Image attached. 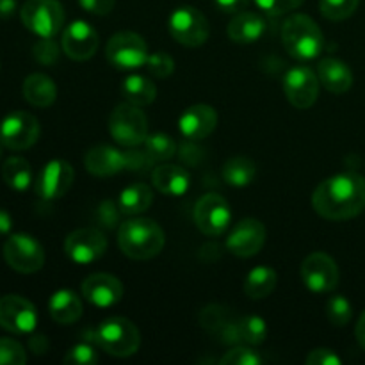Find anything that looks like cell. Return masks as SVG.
I'll use <instances>...</instances> for the list:
<instances>
[{"label": "cell", "instance_id": "cell-19", "mask_svg": "<svg viewBox=\"0 0 365 365\" xmlns=\"http://www.w3.org/2000/svg\"><path fill=\"white\" fill-rule=\"evenodd\" d=\"M81 292L93 307L109 309L123 298V284L114 274L93 273L82 282Z\"/></svg>", "mask_w": 365, "mask_h": 365}, {"label": "cell", "instance_id": "cell-28", "mask_svg": "<svg viewBox=\"0 0 365 365\" xmlns=\"http://www.w3.org/2000/svg\"><path fill=\"white\" fill-rule=\"evenodd\" d=\"M277 271L273 267L267 266H259L253 267L248 273V277L245 278V294L250 299H264L269 294H273L274 287H277Z\"/></svg>", "mask_w": 365, "mask_h": 365}, {"label": "cell", "instance_id": "cell-6", "mask_svg": "<svg viewBox=\"0 0 365 365\" xmlns=\"http://www.w3.org/2000/svg\"><path fill=\"white\" fill-rule=\"evenodd\" d=\"M168 31L180 45L196 48L209 39L210 27L205 14L192 6H180L168 18Z\"/></svg>", "mask_w": 365, "mask_h": 365}, {"label": "cell", "instance_id": "cell-40", "mask_svg": "<svg viewBox=\"0 0 365 365\" xmlns=\"http://www.w3.org/2000/svg\"><path fill=\"white\" fill-rule=\"evenodd\" d=\"M305 0H255L257 7L269 16H284L303 6Z\"/></svg>", "mask_w": 365, "mask_h": 365}, {"label": "cell", "instance_id": "cell-51", "mask_svg": "<svg viewBox=\"0 0 365 365\" xmlns=\"http://www.w3.org/2000/svg\"><path fill=\"white\" fill-rule=\"evenodd\" d=\"M355 335H356V341H359V344L362 346V349H365V312L360 316L359 323H356Z\"/></svg>", "mask_w": 365, "mask_h": 365}, {"label": "cell", "instance_id": "cell-12", "mask_svg": "<svg viewBox=\"0 0 365 365\" xmlns=\"http://www.w3.org/2000/svg\"><path fill=\"white\" fill-rule=\"evenodd\" d=\"M319 77L307 64L289 68L284 75V91L296 109H309L319 96Z\"/></svg>", "mask_w": 365, "mask_h": 365}, {"label": "cell", "instance_id": "cell-20", "mask_svg": "<svg viewBox=\"0 0 365 365\" xmlns=\"http://www.w3.org/2000/svg\"><path fill=\"white\" fill-rule=\"evenodd\" d=\"M217 125V113L207 103L187 107L178 118V130L187 141H202L209 138Z\"/></svg>", "mask_w": 365, "mask_h": 365}, {"label": "cell", "instance_id": "cell-49", "mask_svg": "<svg viewBox=\"0 0 365 365\" xmlns=\"http://www.w3.org/2000/svg\"><path fill=\"white\" fill-rule=\"evenodd\" d=\"M16 11V0H0V18H11Z\"/></svg>", "mask_w": 365, "mask_h": 365}, {"label": "cell", "instance_id": "cell-42", "mask_svg": "<svg viewBox=\"0 0 365 365\" xmlns=\"http://www.w3.org/2000/svg\"><path fill=\"white\" fill-rule=\"evenodd\" d=\"M121 209L118 203H114L113 200H106L98 205V210H96V216H98V221L106 228H114L118 223H120L121 217Z\"/></svg>", "mask_w": 365, "mask_h": 365}, {"label": "cell", "instance_id": "cell-3", "mask_svg": "<svg viewBox=\"0 0 365 365\" xmlns=\"http://www.w3.org/2000/svg\"><path fill=\"white\" fill-rule=\"evenodd\" d=\"M282 43L294 59H316L324 48V36L319 25L307 14H292L282 27Z\"/></svg>", "mask_w": 365, "mask_h": 365}, {"label": "cell", "instance_id": "cell-26", "mask_svg": "<svg viewBox=\"0 0 365 365\" xmlns=\"http://www.w3.org/2000/svg\"><path fill=\"white\" fill-rule=\"evenodd\" d=\"M24 98L31 106L45 109L50 107L57 98V86L48 75L32 73L24 81Z\"/></svg>", "mask_w": 365, "mask_h": 365}, {"label": "cell", "instance_id": "cell-15", "mask_svg": "<svg viewBox=\"0 0 365 365\" xmlns=\"http://www.w3.org/2000/svg\"><path fill=\"white\" fill-rule=\"evenodd\" d=\"M107 250V237L98 228H78L64 241V252L75 264H93L103 257Z\"/></svg>", "mask_w": 365, "mask_h": 365}, {"label": "cell", "instance_id": "cell-43", "mask_svg": "<svg viewBox=\"0 0 365 365\" xmlns=\"http://www.w3.org/2000/svg\"><path fill=\"white\" fill-rule=\"evenodd\" d=\"M307 365H341L342 359L334 351V349L317 348L307 355Z\"/></svg>", "mask_w": 365, "mask_h": 365}, {"label": "cell", "instance_id": "cell-34", "mask_svg": "<svg viewBox=\"0 0 365 365\" xmlns=\"http://www.w3.org/2000/svg\"><path fill=\"white\" fill-rule=\"evenodd\" d=\"M327 317L334 327H346L353 317L351 303L346 296L334 294L327 302Z\"/></svg>", "mask_w": 365, "mask_h": 365}, {"label": "cell", "instance_id": "cell-31", "mask_svg": "<svg viewBox=\"0 0 365 365\" xmlns=\"http://www.w3.org/2000/svg\"><path fill=\"white\" fill-rule=\"evenodd\" d=\"M2 178L13 191H27L32 184L31 164L24 157H9L2 166Z\"/></svg>", "mask_w": 365, "mask_h": 365}, {"label": "cell", "instance_id": "cell-35", "mask_svg": "<svg viewBox=\"0 0 365 365\" xmlns=\"http://www.w3.org/2000/svg\"><path fill=\"white\" fill-rule=\"evenodd\" d=\"M360 0H321L319 9L327 20L342 21L359 9Z\"/></svg>", "mask_w": 365, "mask_h": 365}, {"label": "cell", "instance_id": "cell-13", "mask_svg": "<svg viewBox=\"0 0 365 365\" xmlns=\"http://www.w3.org/2000/svg\"><path fill=\"white\" fill-rule=\"evenodd\" d=\"M302 280L310 292L324 294L331 292L339 285L341 273L330 255L323 252L310 253L302 264Z\"/></svg>", "mask_w": 365, "mask_h": 365}, {"label": "cell", "instance_id": "cell-9", "mask_svg": "<svg viewBox=\"0 0 365 365\" xmlns=\"http://www.w3.org/2000/svg\"><path fill=\"white\" fill-rule=\"evenodd\" d=\"M4 259L11 269L31 274L45 266V250L29 234H13L4 242Z\"/></svg>", "mask_w": 365, "mask_h": 365}, {"label": "cell", "instance_id": "cell-38", "mask_svg": "<svg viewBox=\"0 0 365 365\" xmlns=\"http://www.w3.org/2000/svg\"><path fill=\"white\" fill-rule=\"evenodd\" d=\"M145 66L155 78H166L175 71V61L170 53L159 50L155 53H150Z\"/></svg>", "mask_w": 365, "mask_h": 365}, {"label": "cell", "instance_id": "cell-8", "mask_svg": "<svg viewBox=\"0 0 365 365\" xmlns=\"http://www.w3.org/2000/svg\"><path fill=\"white\" fill-rule=\"evenodd\" d=\"M106 56L107 61L118 70H138L145 66L150 53L143 36L130 31H121L107 41Z\"/></svg>", "mask_w": 365, "mask_h": 365}, {"label": "cell", "instance_id": "cell-4", "mask_svg": "<svg viewBox=\"0 0 365 365\" xmlns=\"http://www.w3.org/2000/svg\"><path fill=\"white\" fill-rule=\"evenodd\" d=\"M95 342L107 355L125 359L138 353L141 334L132 321L125 317H109L95 330Z\"/></svg>", "mask_w": 365, "mask_h": 365}, {"label": "cell", "instance_id": "cell-39", "mask_svg": "<svg viewBox=\"0 0 365 365\" xmlns=\"http://www.w3.org/2000/svg\"><path fill=\"white\" fill-rule=\"evenodd\" d=\"M98 353L88 342L75 344L70 351L64 355V364L66 365H95L98 362Z\"/></svg>", "mask_w": 365, "mask_h": 365}, {"label": "cell", "instance_id": "cell-27", "mask_svg": "<svg viewBox=\"0 0 365 365\" xmlns=\"http://www.w3.org/2000/svg\"><path fill=\"white\" fill-rule=\"evenodd\" d=\"M153 203V191L150 185L138 182L121 191L118 205L125 216H138V214L146 212Z\"/></svg>", "mask_w": 365, "mask_h": 365}, {"label": "cell", "instance_id": "cell-25", "mask_svg": "<svg viewBox=\"0 0 365 365\" xmlns=\"http://www.w3.org/2000/svg\"><path fill=\"white\" fill-rule=\"evenodd\" d=\"M50 316L59 324H73L82 316V299L73 291L61 289L53 292L48 302Z\"/></svg>", "mask_w": 365, "mask_h": 365}, {"label": "cell", "instance_id": "cell-48", "mask_svg": "<svg viewBox=\"0 0 365 365\" xmlns=\"http://www.w3.org/2000/svg\"><path fill=\"white\" fill-rule=\"evenodd\" d=\"M11 228H13V220H11L9 212L0 209V235H9Z\"/></svg>", "mask_w": 365, "mask_h": 365}, {"label": "cell", "instance_id": "cell-37", "mask_svg": "<svg viewBox=\"0 0 365 365\" xmlns=\"http://www.w3.org/2000/svg\"><path fill=\"white\" fill-rule=\"evenodd\" d=\"M27 362V353L24 346L9 337L0 339V365H24Z\"/></svg>", "mask_w": 365, "mask_h": 365}, {"label": "cell", "instance_id": "cell-17", "mask_svg": "<svg viewBox=\"0 0 365 365\" xmlns=\"http://www.w3.org/2000/svg\"><path fill=\"white\" fill-rule=\"evenodd\" d=\"M75 171L70 163L53 159L43 166L36 180V192L43 200H59L71 189Z\"/></svg>", "mask_w": 365, "mask_h": 365}, {"label": "cell", "instance_id": "cell-45", "mask_svg": "<svg viewBox=\"0 0 365 365\" xmlns=\"http://www.w3.org/2000/svg\"><path fill=\"white\" fill-rule=\"evenodd\" d=\"M78 4L88 13L96 14V16H106L114 9L116 0H78Z\"/></svg>", "mask_w": 365, "mask_h": 365}, {"label": "cell", "instance_id": "cell-16", "mask_svg": "<svg viewBox=\"0 0 365 365\" xmlns=\"http://www.w3.org/2000/svg\"><path fill=\"white\" fill-rule=\"evenodd\" d=\"M264 242H266V227L259 220L246 217L232 228L225 246L232 255L239 259H250L262 250Z\"/></svg>", "mask_w": 365, "mask_h": 365}, {"label": "cell", "instance_id": "cell-46", "mask_svg": "<svg viewBox=\"0 0 365 365\" xmlns=\"http://www.w3.org/2000/svg\"><path fill=\"white\" fill-rule=\"evenodd\" d=\"M180 159L184 160L185 164H198L200 160L203 159V150H200L198 146L191 145V143H185V145L180 146Z\"/></svg>", "mask_w": 365, "mask_h": 365}, {"label": "cell", "instance_id": "cell-2", "mask_svg": "<svg viewBox=\"0 0 365 365\" xmlns=\"http://www.w3.org/2000/svg\"><path fill=\"white\" fill-rule=\"evenodd\" d=\"M164 242L163 228L148 217H132L121 223L118 230V246L128 259H153L163 252Z\"/></svg>", "mask_w": 365, "mask_h": 365}, {"label": "cell", "instance_id": "cell-14", "mask_svg": "<svg viewBox=\"0 0 365 365\" xmlns=\"http://www.w3.org/2000/svg\"><path fill=\"white\" fill-rule=\"evenodd\" d=\"M38 312L29 299L16 294L0 298V328L14 335H29L36 330Z\"/></svg>", "mask_w": 365, "mask_h": 365}, {"label": "cell", "instance_id": "cell-33", "mask_svg": "<svg viewBox=\"0 0 365 365\" xmlns=\"http://www.w3.org/2000/svg\"><path fill=\"white\" fill-rule=\"evenodd\" d=\"M145 152L152 157V160H170L171 157L177 155V143L173 141V138L164 132H155V134H148V138L145 139Z\"/></svg>", "mask_w": 365, "mask_h": 365}, {"label": "cell", "instance_id": "cell-1", "mask_svg": "<svg viewBox=\"0 0 365 365\" xmlns=\"http://www.w3.org/2000/svg\"><path fill=\"white\" fill-rule=\"evenodd\" d=\"M312 207L324 220L356 217L365 210V178L359 173H339L327 178L314 191Z\"/></svg>", "mask_w": 365, "mask_h": 365}, {"label": "cell", "instance_id": "cell-23", "mask_svg": "<svg viewBox=\"0 0 365 365\" xmlns=\"http://www.w3.org/2000/svg\"><path fill=\"white\" fill-rule=\"evenodd\" d=\"M152 184L160 195L182 196L191 185V175L178 164H163L152 171Z\"/></svg>", "mask_w": 365, "mask_h": 365}, {"label": "cell", "instance_id": "cell-32", "mask_svg": "<svg viewBox=\"0 0 365 365\" xmlns=\"http://www.w3.org/2000/svg\"><path fill=\"white\" fill-rule=\"evenodd\" d=\"M241 344L259 346L267 339V324L260 316H242L237 319Z\"/></svg>", "mask_w": 365, "mask_h": 365}, {"label": "cell", "instance_id": "cell-22", "mask_svg": "<svg viewBox=\"0 0 365 365\" xmlns=\"http://www.w3.org/2000/svg\"><path fill=\"white\" fill-rule=\"evenodd\" d=\"M266 18L253 11H241L235 14L227 29L228 38L239 45H250V43L259 41L266 34Z\"/></svg>", "mask_w": 365, "mask_h": 365}, {"label": "cell", "instance_id": "cell-44", "mask_svg": "<svg viewBox=\"0 0 365 365\" xmlns=\"http://www.w3.org/2000/svg\"><path fill=\"white\" fill-rule=\"evenodd\" d=\"M153 164L152 157L146 152L139 150H127V170L130 171H145Z\"/></svg>", "mask_w": 365, "mask_h": 365}, {"label": "cell", "instance_id": "cell-10", "mask_svg": "<svg viewBox=\"0 0 365 365\" xmlns=\"http://www.w3.org/2000/svg\"><path fill=\"white\" fill-rule=\"evenodd\" d=\"M232 221L230 205L216 192H207L195 207V223L202 234L209 237H220L228 230Z\"/></svg>", "mask_w": 365, "mask_h": 365}, {"label": "cell", "instance_id": "cell-29", "mask_svg": "<svg viewBox=\"0 0 365 365\" xmlns=\"http://www.w3.org/2000/svg\"><path fill=\"white\" fill-rule=\"evenodd\" d=\"M221 177L232 187H246L257 177V164L248 157H232L223 164Z\"/></svg>", "mask_w": 365, "mask_h": 365}, {"label": "cell", "instance_id": "cell-30", "mask_svg": "<svg viewBox=\"0 0 365 365\" xmlns=\"http://www.w3.org/2000/svg\"><path fill=\"white\" fill-rule=\"evenodd\" d=\"M121 93H123L125 100L134 106L145 107L150 106L153 100L157 98V86L155 82L150 81L148 77L143 75H130L121 84Z\"/></svg>", "mask_w": 365, "mask_h": 365}, {"label": "cell", "instance_id": "cell-47", "mask_svg": "<svg viewBox=\"0 0 365 365\" xmlns=\"http://www.w3.org/2000/svg\"><path fill=\"white\" fill-rule=\"evenodd\" d=\"M214 2H216L217 9L223 11V13L237 14L248 7L250 0H214Z\"/></svg>", "mask_w": 365, "mask_h": 365}, {"label": "cell", "instance_id": "cell-41", "mask_svg": "<svg viewBox=\"0 0 365 365\" xmlns=\"http://www.w3.org/2000/svg\"><path fill=\"white\" fill-rule=\"evenodd\" d=\"M32 52H34L36 61L46 64V66H50V64H53L59 59V45L53 41V38H39Z\"/></svg>", "mask_w": 365, "mask_h": 365}, {"label": "cell", "instance_id": "cell-21", "mask_svg": "<svg viewBox=\"0 0 365 365\" xmlns=\"http://www.w3.org/2000/svg\"><path fill=\"white\" fill-rule=\"evenodd\" d=\"M84 166L95 177H113L127 170V152L109 145L95 146L86 153Z\"/></svg>", "mask_w": 365, "mask_h": 365}, {"label": "cell", "instance_id": "cell-50", "mask_svg": "<svg viewBox=\"0 0 365 365\" xmlns=\"http://www.w3.org/2000/svg\"><path fill=\"white\" fill-rule=\"evenodd\" d=\"M46 348H48V342H46L45 335H34V337L31 339V349L38 353V355L39 353H45Z\"/></svg>", "mask_w": 365, "mask_h": 365}, {"label": "cell", "instance_id": "cell-11", "mask_svg": "<svg viewBox=\"0 0 365 365\" xmlns=\"http://www.w3.org/2000/svg\"><path fill=\"white\" fill-rule=\"evenodd\" d=\"M39 121L34 114L14 110L0 123V145L9 150H27L38 141Z\"/></svg>", "mask_w": 365, "mask_h": 365}, {"label": "cell", "instance_id": "cell-36", "mask_svg": "<svg viewBox=\"0 0 365 365\" xmlns=\"http://www.w3.org/2000/svg\"><path fill=\"white\" fill-rule=\"evenodd\" d=\"M221 365H262L264 359L259 351L246 346H234L220 359Z\"/></svg>", "mask_w": 365, "mask_h": 365}, {"label": "cell", "instance_id": "cell-5", "mask_svg": "<svg viewBox=\"0 0 365 365\" xmlns=\"http://www.w3.org/2000/svg\"><path fill=\"white\" fill-rule=\"evenodd\" d=\"M109 134L118 145L135 148L148 138V120L139 106L123 102L113 110L109 118Z\"/></svg>", "mask_w": 365, "mask_h": 365}, {"label": "cell", "instance_id": "cell-24", "mask_svg": "<svg viewBox=\"0 0 365 365\" xmlns=\"http://www.w3.org/2000/svg\"><path fill=\"white\" fill-rule=\"evenodd\" d=\"M317 77L321 86L334 95H342L353 86V71L344 61L327 57L317 66Z\"/></svg>", "mask_w": 365, "mask_h": 365}, {"label": "cell", "instance_id": "cell-7", "mask_svg": "<svg viewBox=\"0 0 365 365\" xmlns=\"http://www.w3.org/2000/svg\"><path fill=\"white\" fill-rule=\"evenodd\" d=\"M25 27L38 38H53L64 25V9L59 0H27L20 9Z\"/></svg>", "mask_w": 365, "mask_h": 365}, {"label": "cell", "instance_id": "cell-18", "mask_svg": "<svg viewBox=\"0 0 365 365\" xmlns=\"http://www.w3.org/2000/svg\"><path fill=\"white\" fill-rule=\"evenodd\" d=\"M100 45V36L88 21L75 20L64 29L61 48L70 59L88 61L96 53Z\"/></svg>", "mask_w": 365, "mask_h": 365}]
</instances>
